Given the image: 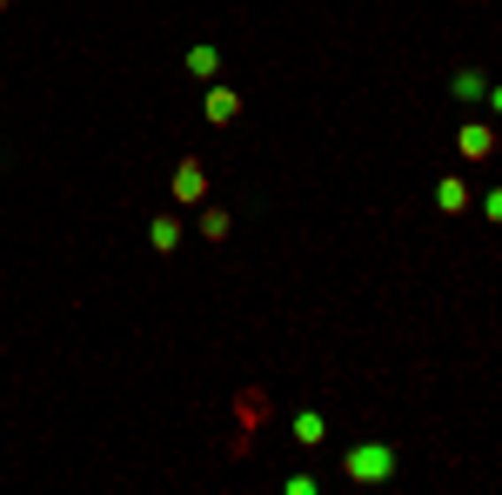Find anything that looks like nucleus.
<instances>
[{"label": "nucleus", "instance_id": "1", "mask_svg": "<svg viewBox=\"0 0 502 495\" xmlns=\"http://www.w3.org/2000/svg\"><path fill=\"white\" fill-rule=\"evenodd\" d=\"M342 468H349L355 482H382V476H396V449H389V442H368V449L342 455Z\"/></svg>", "mask_w": 502, "mask_h": 495}, {"label": "nucleus", "instance_id": "2", "mask_svg": "<svg viewBox=\"0 0 502 495\" xmlns=\"http://www.w3.org/2000/svg\"><path fill=\"white\" fill-rule=\"evenodd\" d=\"M201 188H208V181H201V167H195V161L174 167V195H181V201H201Z\"/></svg>", "mask_w": 502, "mask_h": 495}, {"label": "nucleus", "instance_id": "3", "mask_svg": "<svg viewBox=\"0 0 502 495\" xmlns=\"http://www.w3.org/2000/svg\"><path fill=\"white\" fill-rule=\"evenodd\" d=\"M462 201H469V188H462V181H442V188H436V208H442V214H456Z\"/></svg>", "mask_w": 502, "mask_h": 495}, {"label": "nucleus", "instance_id": "4", "mask_svg": "<svg viewBox=\"0 0 502 495\" xmlns=\"http://www.w3.org/2000/svg\"><path fill=\"white\" fill-rule=\"evenodd\" d=\"M214 60H221L214 47H195V54H188V74H195V81H208V74H214Z\"/></svg>", "mask_w": 502, "mask_h": 495}, {"label": "nucleus", "instance_id": "5", "mask_svg": "<svg viewBox=\"0 0 502 495\" xmlns=\"http://www.w3.org/2000/svg\"><path fill=\"white\" fill-rule=\"evenodd\" d=\"M321 429H328L321 415H295V442H321Z\"/></svg>", "mask_w": 502, "mask_h": 495}]
</instances>
